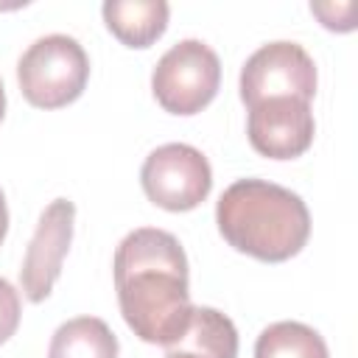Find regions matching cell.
<instances>
[{"instance_id":"6da1fadb","label":"cell","mask_w":358,"mask_h":358,"mask_svg":"<svg viewBox=\"0 0 358 358\" xmlns=\"http://www.w3.org/2000/svg\"><path fill=\"white\" fill-rule=\"evenodd\" d=\"M115 291L129 330L145 344L173 347L190 322L187 255L176 235L140 227L115 249Z\"/></svg>"},{"instance_id":"7a4b0ae2","label":"cell","mask_w":358,"mask_h":358,"mask_svg":"<svg viewBox=\"0 0 358 358\" xmlns=\"http://www.w3.org/2000/svg\"><path fill=\"white\" fill-rule=\"evenodd\" d=\"M215 224L232 249L263 263H282L299 255L310 235L305 201L266 179L232 182L215 204Z\"/></svg>"},{"instance_id":"3957f363","label":"cell","mask_w":358,"mask_h":358,"mask_svg":"<svg viewBox=\"0 0 358 358\" xmlns=\"http://www.w3.org/2000/svg\"><path fill=\"white\" fill-rule=\"evenodd\" d=\"M90 78V59L78 39L48 34L28 45L17 62V81L25 101L36 109H59L73 103Z\"/></svg>"},{"instance_id":"277c9868","label":"cell","mask_w":358,"mask_h":358,"mask_svg":"<svg viewBox=\"0 0 358 358\" xmlns=\"http://www.w3.org/2000/svg\"><path fill=\"white\" fill-rule=\"evenodd\" d=\"M221 62L218 53L201 39H182L168 48L154 73L151 92L157 103L171 115H196L218 92Z\"/></svg>"},{"instance_id":"5b68a950","label":"cell","mask_w":358,"mask_h":358,"mask_svg":"<svg viewBox=\"0 0 358 358\" xmlns=\"http://www.w3.org/2000/svg\"><path fill=\"white\" fill-rule=\"evenodd\" d=\"M140 185L157 207L168 213H187L210 196L213 168L199 148L187 143H165L145 157Z\"/></svg>"},{"instance_id":"8992f818","label":"cell","mask_w":358,"mask_h":358,"mask_svg":"<svg viewBox=\"0 0 358 358\" xmlns=\"http://www.w3.org/2000/svg\"><path fill=\"white\" fill-rule=\"evenodd\" d=\"M316 95V64L310 53L296 42H268L257 48L241 67V101L255 106L271 98H299Z\"/></svg>"},{"instance_id":"52a82bcc","label":"cell","mask_w":358,"mask_h":358,"mask_svg":"<svg viewBox=\"0 0 358 358\" xmlns=\"http://www.w3.org/2000/svg\"><path fill=\"white\" fill-rule=\"evenodd\" d=\"M73 221L76 204L70 199H53L42 210L20 268V285L28 302H45L50 296L73 243Z\"/></svg>"},{"instance_id":"ba28073f","label":"cell","mask_w":358,"mask_h":358,"mask_svg":"<svg viewBox=\"0 0 358 358\" xmlns=\"http://www.w3.org/2000/svg\"><path fill=\"white\" fill-rule=\"evenodd\" d=\"M249 143L268 159H294L305 154L316 134V120L308 101L271 98L249 106Z\"/></svg>"},{"instance_id":"9c48e42d","label":"cell","mask_w":358,"mask_h":358,"mask_svg":"<svg viewBox=\"0 0 358 358\" xmlns=\"http://www.w3.org/2000/svg\"><path fill=\"white\" fill-rule=\"evenodd\" d=\"M106 28L126 48H151L168 28L171 6L165 0H106L101 6Z\"/></svg>"},{"instance_id":"30bf717a","label":"cell","mask_w":358,"mask_h":358,"mask_svg":"<svg viewBox=\"0 0 358 358\" xmlns=\"http://www.w3.org/2000/svg\"><path fill=\"white\" fill-rule=\"evenodd\" d=\"M117 336L98 316H76L56 327L48 358H117Z\"/></svg>"},{"instance_id":"8fae6325","label":"cell","mask_w":358,"mask_h":358,"mask_svg":"<svg viewBox=\"0 0 358 358\" xmlns=\"http://www.w3.org/2000/svg\"><path fill=\"white\" fill-rule=\"evenodd\" d=\"M204 358H238V330L229 316L215 308H193L185 336L173 344Z\"/></svg>"},{"instance_id":"7c38bea8","label":"cell","mask_w":358,"mask_h":358,"mask_svg":"<svg viewBox=\"0 0 358 358\" xmlns=\"http://www.w3.org/2000/svg\"><path fill=\"white\" fill-rule=\"evenodd\" d=\"M255 358H330L324 338L302 322H274L260 330Z\"/></svg>"},{"instance_id":"4fadbf2b","label":"cell","mask_w":358,"mask_h":358,"mask_svg":"<svg viewBox=\"0 0 358 358\" xmlns=\"http://www.w3.org/2000/svg\"><path fill=\"white\" fill-rule=\"evenodd\" d=\"M20 313H22V305H20V291L0 277V344H6L17 327H20Z\"/></svg>"},{"instance_id":"5bb4252c","label":"cell","mask_w":358,"mask_h":358,"mask_svg":"<svg viewBox=\"0 0 358 358\" xmlns=\"http://www.w3.org/2000/svg\"><path fill=\"white\" fill-rule=\"evenodd\" d=\"M6 232H8V207H6V196L0 190V243L6 241Z\"/></svg>"},{"instance_id":"9a60e30c","label":"cell","mask_w":358,"mask_h":358,"mask_svg":"<svg viewBox=\"0 0 358 358\" xmlns=\"http://www.w3.org/2000/svg\"><path fill=\"white\" fill-rule=\"evenodd\" d=\"M165 358H204V355H199V352H190V350H179V347H168Z\"/></svg>"},{"instance_id":"2e32d148","label":"cell","mask_w":358,"mask_h":358,"mask_svg":"<svg viewBox=\"0 0 358 358\" xmlns=\"http://www.w3.org/2000/svg\"><path fill=\"white\" fill-rule=\"evenodd\" d=\"M6 115V90H3V81H0V120Z\"/></svg>"}]
</instances>
